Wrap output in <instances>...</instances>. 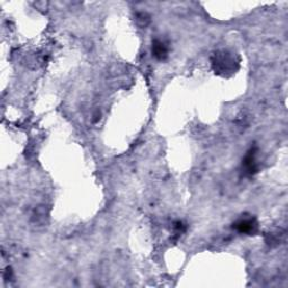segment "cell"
I'll use <instances>...</instances> for the list:
<instances>
[{
    "label": "cell",
    "instance_id": "5b68a950",
    "mask_svg": "<svg viewBox=\"0 0 288 288\" xmlns=\"http://www.w3.org/2000/svg\"><path fill=\"white\" fill-rule=\"evenodd\" d=\"M173 229H175L176 234L179 237V235H181L185 231H186V225H185L181 221H177L175 222V224H173Z\"/></svg>",
    "mask_w": 288,
    "mask_h": 288
},
{
    "label": "cell",
    "instance_id": "3957f363",
    "mask_svg": "<svg viewBox=\"0 0 288 288\" xmlns=\"http://www.w3.org/2000/svg\"><path fill=\"white\" fill-rule=\"evenodd\" d=\"M255 155H257V148H251L248 151L246 156H244L243 162H242V168L244 170V173H246L247 176H253L258 172Z\"/></svg>",
    "mask_w": 288,
    "mask_h": 288
},
{
    "label": "cell",
    "instance_id": "6da1fadb",
    "mask_svg": "<svg viewBox=\"0 0 288 288\" xmlns=\"http://www.w3.org/2000/svg\"><path fill=\"white\" fill-rule=\"evenodd\" d=\"M212 66L215 73L225 75L237 71L239 69V60H237L234 54L229 51H217L212 58Z\"/></svg>",
    "mask_w": 288,
    "mask_h": 288
},
{
    "label": "cell",
    "instance_id": "7a4b0ae2",
    "mask_svg": "<svg viewBox=\"0 0 288 288\" xmlns=\"http://www.w3.org/2000/svg\"><path fill=\"white\" fill-rule=\"evenodd\" d=\"M233 229L241 234L254 235L258 232V221L255 217H242L233 223Z\"/></svg>",
    "mask_w": 288,
    "mask_h": 288
},
{
    "label": "cell",
    "instance_id": "277c9868",
    "mask_svg": "<svg viewBox=\"0 0 288 288\" xmlns=\"http://www.w3.org/2000/svg\"><path fill=\"white\" fill-rule=\"evenodd\" d=\"M168 52H169V50H168V46L165 42L160 40H154L152 42V54H153L155 59L162 61V60L167 59Z\"/></svg>",
    "mask_w": 288,
    "mask_h": 288
}]
</instances>
